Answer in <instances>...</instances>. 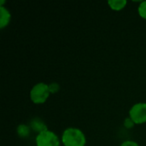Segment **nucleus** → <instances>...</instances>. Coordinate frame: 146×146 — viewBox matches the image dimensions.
Returning <instances> with one entry per match:
<instances>
[{
	"label": "nucleus",
	"instance_id": "f257e3e1",
	"mask_svg": "<svg viewBox=\"0 0 146 146\" xmlns=\"http://www.w3.org/2000/svg\"><path fill=\"white\" fill-rule=\"evenodd\" d=\"M62 144L64 146H86L85 133L77 127H68L62 134Z\"/></svg>",
	"mask_w": 146,
	"mask_h": 146
},
{
	"label": "nucleus",
	"instance_id": "f03ea898",
	"mask_svg": "<svg viewBox=\"0 0 146 146\" xmlns=\"http://www.w3.org/2000/svg\"><path fill=\"white\" fill-rule=\"evenodd\" d=\"M49 85L44 82L35 84L30 91V99L34 104H44L50 97Z\"/></svg>",
	"mask_w": 146,
	"mask_h": 146
},
{
	"label": "nucleus",
	"instance_id": "7ed1b4c3",
	"mask_svg": "<svg viewBox=\"0 0 146 146\" xmlns=\"http://www.w3.org/2000/svg\"><path fill=\"white\" fill-rule=\"evenodd\" d=\"M61 142L57 134L49 129L37 134L35 138L36 146H60Z\"/></svg>",
	"mask_w": 146,
	"mask_h": 146
},
{
	"label": "nucleus",
	"instance_id": "20e7f679",
	"mask_svg": "<svg viewBox=\"0 0 146 146\" xmlns=\"http://www.w3.org/2000/svg\"><path fill=\"white\" fill-rule=\"evenodd\" d=\"M129 117L136 125H141L146 122V103H137L132 106L129 110Z\"/></svg>",
	"mask_w": 146,
	"mask_h": 146
},
{
	"label": "nucleus",
	"instance_id": "39448f33",
	"mask_svg": "<svg viewBox=\"0 0 146 146\" xmlns=\"http://www.w3.org/2000/svg\"><path fill=\"white\" fill-rule=\"evenodd\" d=\"M29 127H30L31 130L33 131V132H35L37 134H39V133H41L48 130V127H47L46 124L44 123V121L42 119L38 118V117L33 118L30 121Z\"/></svg>",
	"mask_w": 146,
	"mask_h": 146
},
{
	"label": "nucleus",
	"instance_id": "423d86ee",
	"mask_svg": "<svg viewBox=\"0 0 146 146\" xmlns=\"http://www.w3.org/2000/svg\"><path fill=\"white\" fill-rule=\"evenodd\" d=\"M11 20V14L9 10L4 7V6H0V28L3 29L6 27Z\"/></svg>",
	"mask_w": 146,
	"mask_h": 146
},
{
	"label": "nucleus",
	"instance_id": "0eeeda50",
	"mask_svg": "<svg viewBox=\"0 0 146 146\" xmlns=\"http://www.w3.org/2000/svg\"><path fill=\"white\" fill-rule=\"evenodd\" d=\"M127 4V0H110L108 1V5L110 8L115 11H120L123 9Z\"/></svg>",
	"mask_w": 146,
	"mask_h": 146
},
{
	"label": "nucleus",
	"instance_id": "6e6552de",
	"mask_svg": "<svg viewBox=\"0 0 146 146\" xmlns=\"http://www.w3.org/2000/svg\"><path fill=\"white\" fill-rule=\"evenodd\" d=\"M31 128L29 125L27 124H20L17 128H16V133L19 138L21 139H26L30 135L31 133Z\"/></svg>",
	"mask_w": 146,
	"mask_h": 146
},
{
	"label": "nucleus",
	"instance_id": "1a4fd4ad",
	"mask_svg": "<svg viewBox=\"0 0 146 146\" xmlns=\"http://www.w3.org/2000/svg\"><path fill=\"white\" fill-rule=\"evenodd\" d=\"M138 12L140 17L146 20V1H142L138 6Z\"/></svg>",
	"mask_w": 146,
	"mask_h": 146
},
{
	"label": "nucleus",
	"instance_id": "9d476101",
	"mask_svg": "<svg viewBox=\"0 0 146 146\" xmlns=\"http://www.w3.org/2000/svg\"><path fill=\"white\" fill-rule=\"evenodd\" d=\"M48 85H49V90L50 94L57 93L60 91V85L57 82H51Z\"/></svg>",
	"mask_w": 146,
	"mask_h": 146
},
{
	"label": "nucleus",
	"instance_id": "9b49d317",
	"mask_svg": "<svg viewBox=\"0 0 146 146\" xmlns=\"http://www.w3.org/2000/svg\"><path fill=\"white\" fill-rule=\"evenodd\" d=\"M123 125H124V127H125L127 129H131V128H133L136 124H135L134 121L128 116L127 118H126V119L124 120Z\"/></svg>",
	"mask_w": 146,
	"mask_h": 146
},
{
	"label": "nucleus",
	"instance_id": "f8f14e48",
	"mask_svg": "<svg viewBox=\"0 0 146 146\" xmlns=\"http://www.w3.org/2000/svg\"><path fill=\"white\" fill-rule=\"evenodd\" d=\"M120 146H140L137 142L133 141V140H126L124 142H122Z\"/></svg>",
	"mask_w": 146,
	"mask_h": 146
}]
</instances>
